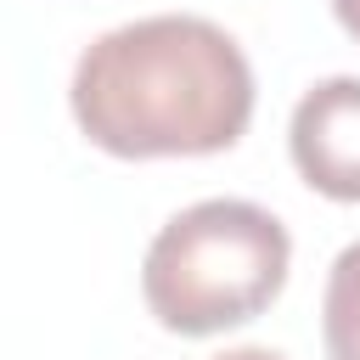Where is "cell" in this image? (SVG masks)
Returning a JSON list of instances; mask_svg holds the SVG:
<instances>
[{"instance_id": "5b68a950", "label": "cell", "mask_w": 360, "mask_h": 360, "mask_svg": "<svg viewBox=\"0 0 360 360\" xmlns=\"http://www.w3.org/2000/svg\"><path fill=\"white\" fill-rule=\"evenodd\" d=\"M332 11H338V22L360 39V0H332Z\"/></svg>"}, {"instance_id": "277c9868", "label": "cell", "mask_w": 360, "mask_h": 360, "mask_svg": "<svg viewBox=\"0 0 360 360\" xmlns=\"http://www.w3.org/2000/svg\"><path fill=\"white\" fill-rule=\"evenodd\" d=\"M321 332H326V354L332 360H360V242H349L332 259Z\"/></svg>"}, {"instance_id": "7a4b0ae2", "label": "cell", "mask_w": 360, "mask_h": 360, "mask_svg": "<svg viewBox=\"0 0 360 360\" xmlns=\"http://www.w3.org/2000/svg\"><path fill=\"white\" fill-rule=\"evenodd\" d=\"M287 225L242 197H208L180 208L146 248L141 292L146 309L180 332L208 338L264 315L287 281Z\"/></svg>"}, {"instance_id": "6da1fadb", "label": "cell", "mask_w": 360, "mask_h": 360, "mask_svg": "<svg viewBox=\"0 0 360 360\" xmlns=\"http://www.w3.org/2000/svg\"><path fill=\"white\" fill-rule=\"evenodd\" d=\"M79 129L112 158H202L242 141L253 68L208 17H141L84 45L68 84Z\"/></svg>"}, {"instance_id": "8992f818", "label": "cell", "mask_w": 360, "mask_h": 360, "mask_svg": "<svg viewBox=\"0 0 360 360\" xmlns=\"http://www.w3.org/2000/svg\"><path fill=\"white\" fill-rule=\"evenodd\" d=\"M214 360H287L276 349H231V354H214Z\"/></svg>"}, {"instance_id": "3957f363", "label": "cell", "mask_w": 360, "mask_h": 360, "mask_svg": "<svg viewBox=\"0 0 360 360\" xmlns=\"http://www.w3.org/2000/svg\"><path fill=\"white\" fill-rule=\"evenodd\" d=\"M298 174L338 202H360V79L338 73L298 96L287 129Z\"/></svg>"}]
</instances>
